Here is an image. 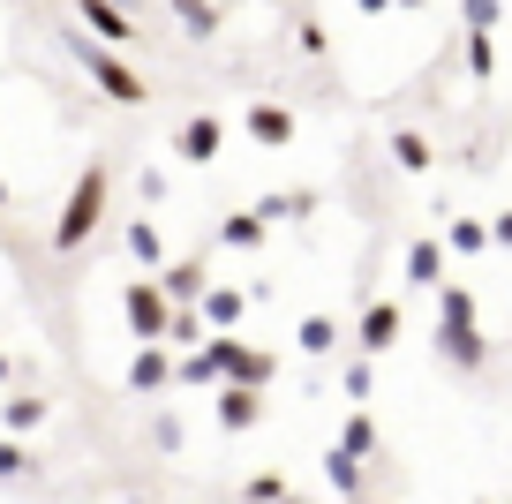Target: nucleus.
<instances>
[{
  "label": "nucleus",
  "instance_id": "0eeeda50",
  "mask_svg": "<svg viewBox=\"0 0 512 504\" xmlns=\"http://www.w3.org/2000/svg\"><path fill=\"white\" fill-rule=\"evenodd\" d=\"M354 339H362V354H384L400 339V301H369L362 324H354Z\"/></svg>",
  "mask_w": 512,
  "mask_h": 504
},
{
  "label": "nucleus",
  "instance_id": "412c9836",
  "mask_svg": "<svg viewBox=\"0 0 512 504\" xmlns=\"http://www.w3.org/2000/svg\"><path fill=\"white\" fill-rule=\"evenodd\" d=\"M392 151H400V166H415V174L430 166V143H422L415 128H400V136H392Z\"/></svg>",
  "mask_w": 512,
  "mask_h": 504
},
{
  "label": "nucleus",
  "instance_id": "aec40b11",
  "mask_svg": "<svg viewBox=\"0 0 512 504\" xmlns=\"http://www.w3.org/2000/svg\"><path fill=\"white\" fill-rule=\"evenodd\" d=\"M339 347V324H332V316H309V324H302V354H332Z\"/></svg>",
  "mask_w": 512,
  "mask_h": 504
},
{
  "label": "nucleus",
  "instance_id": "6ab92c4d",
  "mask_svg": "<svg viewBox=\"0 0 512 504\" xmlns=\"http://www.w3.org/2000/svg\"><path fill=\"white\" fill-rule=\"evenodd\" d=\"M38 422H46V399H38V392L8 399V429H16V437H23V429H38Z\"/></svg>",
  "mask_w": 512,
  "mask_h": 504
},
{
  "label": "nucleus",
  "instance_id": "f257e3e1",
  "mask_svg": "<svg viewBox=\"0 0 512 504\" xmlns=\"http://www.w3.org/2000/svg\"><path fill=\"white\" fill-rule=\"evenodd\" d=\"M437 347H445L452 369H482L490 362V347H482V331H475V294H467V286H445V294H437Z\"/></svg>",
  "mask_w": 512,
  "mask_h": 504
},
{
  "label": "nucleus",
  "instance_id": "f3484780",
  "mask_svg": "<svg viewBox=\"0 0 512 504\" xmlns=\"http://www.w3.org/2000/svg\"><path fill=\"white\" fill-rule=\"evenodd\" d=\"M204 316H211V331L241 324V294H234V286H211V294H204Z\"/></svg>",
  "mask_w": 512,
  "mask_h": 504
},
{
  "label": "nucleus",
  "instance_id": "2f4dec72",
  "mask_svg": "<svg viewBox=\"0 0 512 504\" xmlns=\"http://www.w3.org/2000/svg\"><path fill=\"white\" fill-rule=\"evenodd\" d=\"M400 8H422V0H400Z\"/></svg>",
  "mask_w": 512,
  "mask_h": 504
},
{
  "label": "nucleus",
  "instance_id": "423d86ee",
  "mask_svg": "<svg viewBox=\"0 0 512 504\" xmlns=\"http://www.w3.org/2000/svg\"><path fill=\"white\" fill-rule=\"evenodd\" d=\"M211 407H219L226 429H256V422H264V392H256V384H219Z\"/></svg>",
  "mask_w": 512,
  "mask_h": 504
},
{
  "label": "nucleus",
  "instance_id": "dca6fc26",
  "mask_svg": "<svg viewBox=\"0 0 512 504\" xmlns=\"http://www.w3.org/2000/svg\"><path fill=\"white\" fill-rule=\"evenodd\" d=\"M159 286H166L174 301H196V294H204V264H166Z\"/></svg>",
  "mask_w": 512,
  "mask_h": 504
},
{
  "label": "nucleus",
  "instance_id": "1a4fd4ad",
  "mask_svg": "<svg viewBox=\"0 0 512 504\" xmlns=\"http://www.w3.org/2000/svg\"><path fill=\"white\" fill-rule=\"evenodd\" d=\"M83 23H91L98 38H113V46H121V38H136V23H128V0H83Z\"/></svg>",
  "mask_w": 512,
  "mask_h": 504
},
{
  "label": "nucleus",
  "instance_id": "c85d7f7f",
  "mask_svg": "<svg viewBox=\"0 0 512 504\" xmlns=\"http://www.w3.org/2000/svg\"><path fill=\"white\" fill-rule=\"evenodd\" d=\"M497 241H505V249H512V211H505V219H497Z\"/></svg>",
  "mask_w": 512,
  "mask_h": 504
},
{
  "label": "nucleus",
  "instance_id": "2eb2a0df",
  "mask_svg": "<svg viewBox=\"0 0 512 504\" xmlns=\"http://www.w3.org/2000/svg\"><path fill=\"white\" fill-rule=\"evenodd\" d=\"M339 452H354V459L377 452V422H369L362 407H354V414H347V429H339Z\"/></svg>",
  "mask_w": 512,
  "mask_h": 504
},
{
  "label": "nucleus",
  "instance_id": "39448f33",
  "mask_svg": "<svg viewBox=\"0 0 512 504\" xmlns=\"http://www.w3.org/2000/svg\"><path fill=\"white\" fill-rule=\"evenodd\" d=\"M76 61H83V68H91V76H98V91H106V98H121V106H136V98H144V83L128 76L121 61H106V53H98V46H83V38H76Z\"/></svg>",
  "mask_w": 512,
  "mask_h": 504
},
{
  "label": "nucleus",
  "instance_id": "6e6552de",
  "mask_svg": "<svg viewBox=\"0 0 512 504\" xmlns=\"http://www.w3.org/2000/svg\"><path fill=\"white\" fill-rule=\"evenodd\" d=\"M174 384V362L159 354V339H144V354L128 362V392H166Z\"/></svg>",
  "mask_w": 512,
  "mask_h": 504
},
{
  "label": "nucleus",
  "instance_id": "a878e982",
  "mask_svg": "<svg viewBox=\"0 0 512 504\" xmlns=\"http://www.w3.org/2000/svg\"><path fill=\"white\" fill-rule=\"evenodd\" d=\"M369 384H377V377H369V354H354V362H347V399H354V407L369 399Z\"/></svg>",
  "mask_w": 512,
  "mask_h": 504
},
{
  "label": "nucleus",
  "instance_id": "c756f323",
  "mask_svg": "<svg viewBox=\"0 0 512 504\" xmlns=\"http://www.w3.org/2000/svg\"><path fill=\"white\" fill-rule=\"evenodd\" d=\"M362 8H369V16H384V8H392V0H362Z\"/></svg>",
  "mask_w": 512,
  "mask_h": 504
},
{
  "label": "nucleus",
  "instance_id": "4be33fe9",
  "mask_svg": "<svg viewBox=\"0 0 512 504\" xmlns=\"http://www.w3.org/2000/svg\"><path fill=\"white\" fill-rule=\"evenodd\" d=\"M264 211H256V219H226V241H234V249H256V241H264Z\"/></svg>",
  "mask_w": 512,
  "mask_h": 504
},
{
  "label": "nucleus",
  "instance_id": "f03ea898",
  "mask_svg": "<svg viewBox=\"0 0 512 504\" xmlns=\"http://www.w3.org/2000/svg\"><path fill=\"white\" fill-rule=\"evenodd\" d=\"M204 354L219 362V377H226V384H256V392H264V384L279 377V362H272V354H264V347H241L234 331H211V339H204Z\"/></svg>",
  "mask_w": 512,
  "mask_h": 504
},
{
  "label": "nucleus",
  "instance_id": "bb28decb",
  "mask_svg": "<svg viewBox=\"0 0 512 504\" xmlns=\"http://www.w3.org/2000/svg\"><path fill=\"white\" fill-rule=\"evenodd\" d=\"M467 61H475V76H490L497 53H490V31H467Z\"/></svg>",
  "mask_w": 512,
  "mask_h": 504
},
{
  "label": "nucleus",
  "instance_id": "a211bd4d",
  "mask_svg": "<svg viewBox=\"0 0 512 504\" xmlns=\"http://www.w3.org/2000/svg\"><path fill=\"white\" fill-rule=\"evenodd\" d=\"M174 16L189 23V38H211V31H219V8H211V0H174Z\"/></svg>",
  "mask_w": 512,
  "mask_h": 504
},
{
  "label": "nucleus",
  "instance_id": "b1692460",
  "mask_svg": "<svg viewBox=\"0 0 512 504\" xmlns=\"http://www.w3.org/2000/svg\"><path fill=\"white\" fill-rule=\"evenodd\" d=\"M0 474H38V459H31V452H23V444H16V437H0Z\"/></svg>",
  "mask_w": 512,
  "mask_h": 504
},
{
  "label": "nucleus",
  "instance_id": "7c9ffc66",
  "mask_svg": "<svg viewBox=\"0 0 512 504\" xmlns=\"http://www.w3.org/2000/svg\"><path fill=\"white\" fill-rule=\"evenodd\" d=\"M0 384H8V354H0Z\"/></svg>",
  "mask_w": 512,
  "mask_h": 504
},
{
  "label": "nucleus",
  "instance_id": "393cba45",
  "mask_svg": "<svg viewBox=\"0 0 512 504\" xmlns=\"http://www.w3.org/2000/svg\"><path fill=\"white\" fill-rule=\"evenodd\" d=\"M241 497H249V504H294V497H287V482H272V474H256Z\"/></svg>",
  "mask_w": 512,
  "mask_h": 504
},
{
  "label": "nucleus",
  "instance_id": "7ed1b4c3",
  "mask_svg": "<svg viewBox=\"0 0 512 504\" xmlns=\"http://www.w3.org/2000/svg\"><path fill=\"white\" fill-rule=\"evenodd\" d=\"M98 211H106V166H91V174L76 181V196H68L61 226H53V249H83V234L98 226Z\"/></svg>",
  "mask_w": 512,
  "mask_h": 504
},
{
  "label": "nucleus",
  "instance_id": "9b49d317",
  "mask_svg": "<svg viewBox=\"0 0 512 504\" xmlns=\"http://www.w3.org/2000/svg\"><path fill=\"white\" fill-rule=\"evenodd\" d=\"M407 279H415V286L445 279V241H415V249H407Z\"/></svg>",
  "mask_w": 512,
  "mask_h": 504
},
{
  "label": "nucleus",
  "instance_id": "20e7f679",
  "mask_svg": "<svg viewBox=\"0 0 512 504\" xmlns=\"http://www.w3.org/2000/svg\"><path fill=\"white\" fill-rule=\"evenodd\" d=\"M166 301H174V294H166L159 279H136V286L121 294V309H128V324H136V339H166V331H174V309H166Z\"/></svg>",
  "mask_w": 512,
  "mask_h": 504
},
{
  "label": "nucleus",
  "instance_id": "cd10ccee",
  "mask_svg": "<svg viewBox=\"0 0 512 504\" xmlns=\"http://www.w3.org/2000/svg\"><path fill=\"white\" fill-rule=\"evenodd\" d=\"M151 437H159L166 452H181V422H174V414H159V422H151Z\"/></svg>",
  "mask_w": 512,
  "mask_h": 504
},
{
  "label": "nucleus",
  "instance_id": "ddd939ff",
  "mask_svg": "<svg viewBox=\"0 0 512 504\" xmlns=\"http://www.w3.org/2000/svg\"><path fill=\"white\" fill-rule=\"evenodd\" d=\"M249 136L256 143H294V121L279 106H249Z\"/></svg>",
  "mask_w": 512,
  "mask_h": 504
},
{
  "label": "nucleus",
  "instance_id": "4468645a",
  "mask_svg": "<svg viewBox=\"0 0 512 504\" xmlns=\"http://www.w3.org/2000/svg\"><path fill=\"white\" fill-rule=\"evenodd\" d=\"M497 241V226H482V219H452V234H445V249H460V256H482Z\"/></svg>",
  "mask_w": 512,
  "mask_h": 504
},
{
  "label": "nucleus",
  "instance_id": "9d476101",
  "mask_svg": "<svg viewBox=\"0 0 512 504\" xmlns=\"http://www.w3.org/2000/svg\"><path fill=\"white\" fill-rule=\"evenodd\" d=\"M219 136H226V128H219V121H211V113H204V121H189V128H181V143H174V151L204 166V158H219Z\"/></svg>",
  "mask_w": 512,
  "mask_h": 504
},
{
  "label": "nucleus",
  "instance_id": "5701e85b",
  "mask_svg": "<svg viewBox=\"0 0 512 504\" xmlns=\"http://www.w3.org/2000/svg\"><path fill=\"white\" fill-rule=\"evenodd\" d=\"M128 249L144 256V264H159V226H151V219H136V226H128Z\"/></svg>",
  "mask_w": 512,
  "mask_h": 504
},
{
  "label": "nucleus",
  "instance_id": "f8f14e48",
  "mask_svg": "<svg viewBox=\"0 0 512 504\" xmlns=\"http://www.w3.org/2000/svg\"><path fill=\"white\" fill-rule=\"evenodd\" d=\"M324 474H332V489H339V497H354V504H362V459H354V452H339V444H332V452H324Z\"/></svg>",
  "mask_w": 512,
  "mask_h": 504
}]
</instances>
